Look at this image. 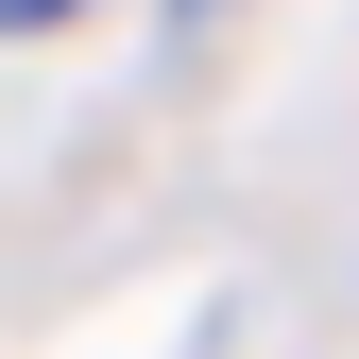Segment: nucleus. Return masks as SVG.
<instances>
[{
    "instance_id": "1",
    "label": "nucleus",
    "mask_w": 359,
    "mask_h": 359,
    "mask_svg": "<svg viewBox=\"0 0 359 359\" xmlns=\"http://www.w3.org/2000/svg\"><path fill=\"white\" fill-rule=\"evenodd\" d=\"M34 18H69V0H0V34H34Z\"/></svg>"
}]
</instances>
